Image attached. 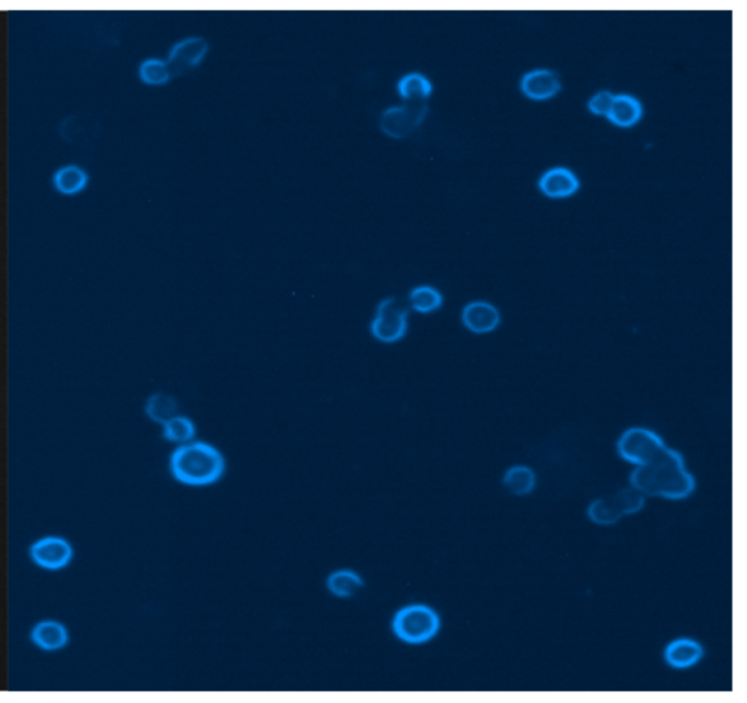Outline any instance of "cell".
Masks as SVG:
<instances>
[{
    "instance_id": "cell-1",
    "label": "cell",
    "mask_w": 747,
    "mask_h": 703,
    "mask_svg": "<svg viewBox=\"0 0 747 703\" xmlns=\"http://www.w3.org/2000/svg\"><path fill=\"white\" fill-rule=\"evenodd\" d=\"M629 482L644 497L664 498L671 501L685 499L695 490L694 476L686 469L682 454L667 445L652 459L636 466Z\"/></svg>"
},
{
    "instance_id": "cell-2",
    "label": "cell",
    "mask_w": 747,
    "mask_h": 703,
    "mask_svg": "<svg viewBox=\"0 0 747 703\" xmlns=\"http://www.w3.org/2000/svg\"><path fill=\"white\" fill-rule=\"evenodd\" d=\"M177 482L188 486H209L225 473L223 455L206 443H187L177 448L169 460Z\"/></svg>"
},
{
    "instance_id": "cell-3",
    "label": "cell",
    "mask_w": 747,
    "mask_h": 703,
    "mask_svg": "<svg viewBox=\"0 0 747 703\" xmlns=\"http://www.w3.org/2000/svg\"><path fill=\"white\" fill-rule=\"evenodd\" d=\"M441 620L438 613L425 604L400 608L393 617V632L403 643L421 645L437 636Z\"/></svg>"
},
{
    "instance_id": "cell-4",
    "label": "cell",
    "mask_w": 747,
    "mask_h": 703,
    "mask_svg": "<svg viewBox=\"0 0 747 703\" xmlns=\"http://www.w3.org/2000/svg\"><path fill=\"white\" fill-rule=\"evenodd\" d=\"M644 505V495L631 486L591 502L587 514L594 524L609 527L621 521L624 516L640 513Z\"/></svg>"
},
{
    "instance_id": "cell-5",
    "label": "cell",
    "mask_w": 747,
    "mask_h": 703,
    "mask_svg": "<svg viewBox=\"0 0 747 703\" xmlns=\"http://www.w3.org/2000/svg\"><path fill=\"white\" fill-rule=\"evenodd\" d=\"M428 113L426 101H409L388 107L379 115V129L393 139H406L418 131Z\"/></svg>"
},
{
    "instance_id": "cell-6",
    "label": "cell",
    "mask_w": 747,
    "mask_h": 703,
    "mask_svg": "<svg viewBox=\"0 0 747 703\" xmlns=\"http://www.w3.org/2000/svg\"><path fill=\"white\" fill-rule=\"evenodd\" d=\"M409 310L399 298H386L377 306L376 317L371 323L372 336L383 343L402 341L407 333Z\"/></svg>"
},
{
    "instance_id": "cell-7",
    "label": "cell",
    "mask_w": 747,
    "mask_h": 703,
    "mask_svg": "<svg viewBox=\"0 0 747 703\" xmlns=\"http://www.w3.org/2000/svg\"><path fill=\"white\" fill-rule=\"evenodd\" d=\"M666 447L664 441L650 429L631 428L617 441V452L624 461L644 464Z\"/></svg>"
},
{
    "instance_id": "cell-8",
    "label": "cell",
    "mask_w": 747,
    "mask_h": 703,
    "mask_svg": "<svg viewBox=\"0 0 747 703\" xmlns=\"http://www.w3.org/2000/svg\"><path fill=\"white\" fill-rule=\"evenodd\" d=\"M32 563L41 570L60 571L69 566L73 559V547L68 540L59 535H47L30 547Z\"/></svg>"
},
{
    "instance_id": "cell-9",
    "label": "cell",
    "mask_w": 747,
    "mask_h": 703,
    "mask_svg": "<svg viewBox=\"0 0 747 703\" xmlns=\"http://www.w3.org/2000/svg\"><path fill=\"white\" fill-rule=\"evenodd\" d=\"M207 50L209 44L202 37H187L176 42L165 60L171 77H180L183 73L195 69L206 58Z\"/></svg>"
},
{
    "instance_id": "cell-10",
    "label": "cell",
    "mask_w": 747,
    "mask_h": 703,
    "mask_svg": "<svg viewBox=\"0 0 747 703\" xmlns=\"http://www.w3.org/2000/svg\"><path fill=\"white\" fill-rule=\"evenodd\" d=\"M520 89L527 98L534 101L551 100L560 94L562 82L558 73L549 69H536L525 73L520 82Z\"/></svg>"
},
{
    "instance_id": "cell-11",
    "label": "cell",
    "mask_w": 747,
    "mask_h": 703,
    "mask_svg": "<svg viewBox=\"0 0 747 703\" xmlns=\"http://www.w3.org/2000/svg\"><path fill=\"white\" fill-rule=\"evenodd\" d=\"M461 322L469 332L476 334L494 332L501 323L498 308L489 302L475 301L464 306Z\"/></svg>"
},
{
    "instance_id": "cell-12",
    "label": "cell",
    "mask_w": 747,
    "mask_h": 703,
    "mask_svg": "<svg viewBox=\"0 0 747 703\" xmlns=\"http://www.w3.org/2000/svg\"><path fill=\"white\" fill-rule=\"evenodd\" d=\"M579 188V181L571 169L555 167L544 172L539 180V190L549 199H567Z\"/></svg>"
},
{
    "instance_id": "cell-13",
    "label": "cell",
    "mask_w": 747,
    "mask_h": 703,
    "mask_svg": "<svg viewBox=\"0 0 747 703\" xmlns=\"http://www.w3.org/2000/svg\"><path fill=\"white\" fill-rule=\"evenodd\" d=\"M704 657V648L694 639H676L667 645L664 660L671 669L686 670L694 667Z\"/></svg>"
},
{
    "instance_id": "cell-14",
    "label": "cell",
    "mask_w": 747,
    "mask_h": 703,
    "mask_svg": "<svg viewBox=\"0 0 747 703\" xmlns=\"http://www.w3.org/2000/svg\"><path fill=\"white\" fill-rule=\"evenodd\" d=\"M32 643L42 651H59L69 644V632L56 620H41L32 631Z\"/></svg>"
},
{
    "instance_id": "cell-15",
    "label": "cell",
    "mask_w": 747,
    "mask_h": 703,
    "mask_svg": "<svg viewBox=\"0 0 747 703\" xmlns=\"http://www.w3.org/2000/svg\"><path fill=\"white\" fill-rule=\"evenodd\" d=\"M642 114H644V107L638 98L628 94H621V96H615L607 119L614 123L615 126L629 129L642 119Z\"/></svg>"
},
{
    "instance_id": "cell-16",
    "label": "cell",
    "mask_w": 747,
    "mask_h": 703,
    "mask_svg": "<svg viewBox=\"0 0 747 703\" xmlns=\"http://www.w3.org/2000/svg\"><path fill=\"white\" fill-rule=\"evenodd\" d=\"M88 183V174L79 165H65L53 174L54 188L62 195H77L87 188Z\"/></svg>"
},
{
    "instance_id": "cell-17",
    "label": "cell",
    "mask_w": 747,
    "mask_h": 703,
    "mask_svg": "<svg viewBox=\"0 0 747 703\" xmlns=\"http://www.w3.org/2000/svg\"><path fill=\"white\" fill-rule=\"evenodd\" d=\"M433 82L419 72L407 73L397 82V92L403 101H426L433 94Z\"/></svg>"
},
{
    "instance_id": "cell-18",
    "label": "cell",
    "mask_w": 747,
    "mask_h": 703,
    "mask_svg": "<svg viewBox=\"0 0 747 703\" xmlns=\"http://www.w3.org/2000/svg\"><path fill=\"white\" fill-rule=\"evenodd\" d=\"M327 589L339 598H351L364 589V581L357 572L349 570L336 571L327 578Z\"/></svg>"
},
{
    "instance_id": "cell-19",
    "label": "cell",
    "mask_w": 747,
    "mask_h": 703,
    "mask_svg": "<svg viewBox=\"0 0 747 703\" xmlns=\"http://www.w3.org/2000/svg\"><path fill=\"white\" fill-rule=\"evenodd\" d=\"M536 474L527 466L511 467L502 479V485L508 492L517 497H524L536 488Z\"/></svg>"
},
{
    "instance_id": "cell-20",
    "label": "cell",
    "mask_w": 747,
    "mask_h": 703,
    "mask_svg": "<svg viewBox=\"0 0 747 703\" xmlns=\"http://www.w3.org/2000/svg\"><path fill=\"white\" fill-rule=\"evenodd\" d=\"M177 410H178V405H177L176 398L165 393H155L154 396H150L145 406L146 415L155 424L164 425L165 422L173 419L177 416Z\"/></svg>"
},
{
    "instance_id": "cell-21",
    "label": "cell",
    "mask_w": 747,
    "mask_h": 703,
    "mask_svg": "<svg viewBox=\"0 0 747 703\" xmlns=\"http://www.w3.org/2000/svg\"><path fill=\"white\" fill-rule=\"evenodd\" d=\"M171 78L173 77L169 72V65L162 59H146L139 66V79L150 87L167 85L171 81Z\"/></svg>"
},
{
    "instance_id": "cell-22",
    "label": "cell",
    "mask_w": 747,
    "mask_h": 703,
    "mask_svg": "<svg viewBox=\"0 0 747 703\" xmlns=\"http://www.w3.org/2000/svg\"><path fill=\"white\" fill-rule=\"evenodd\" d=\"M442 295L433 287H418L412 289L409 295V304L414 311L422 314H430L440 310L442 306Z\"/></svg>"
},
{
    "instance_id": "cell-23",
    "label": "cell",
    "mask_w": 747,
    "mask_h": 703,
    "mask_svg": "<svg viewBox=\"0 0 747 703\" xmlns=\"http://www.w3.org/2000/svg\"><path fill=\"white\" fill-rule=\"evenodd\" d=\"M164 438L176 443H192L196 435V426L188 417L174 416L164 425Z\"/></svg>"
},
{
    "instance_id": "cell-24",
    "label": "cell",
    "mask_w": 747,
    "mask_h": 703,
    "mask_svg": "<svg viewBox=\"0 0 747 703\" xmlns=\"http://www.w3.org/2000/svg\"><path fill=\"white\" fill-rule=\"evenodd\" d=\"M615 96L609 91H600L596 96H591L588 101V110L596 115H602L607 117L609 115L610 108L614 104Z\"/></svg>"
}]
</instances>
